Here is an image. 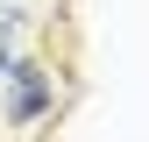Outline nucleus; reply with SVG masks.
Segmentation results:
<instances>
[{"label":"nucleus","instance_id":"1","mask_svg":"<svg viewBox=\"0 0 149 142\" xmlns=\"http://www.w3.org/2000/svg\"><path fill=\"white\" fill-rule=\"evenodd\" d=\"M7 78H14V100H7V121L14 128H36V121L50 114V78H43V64H7Z\"/></svg>","mask_w":149,"mask_h":142}]
</instances>
